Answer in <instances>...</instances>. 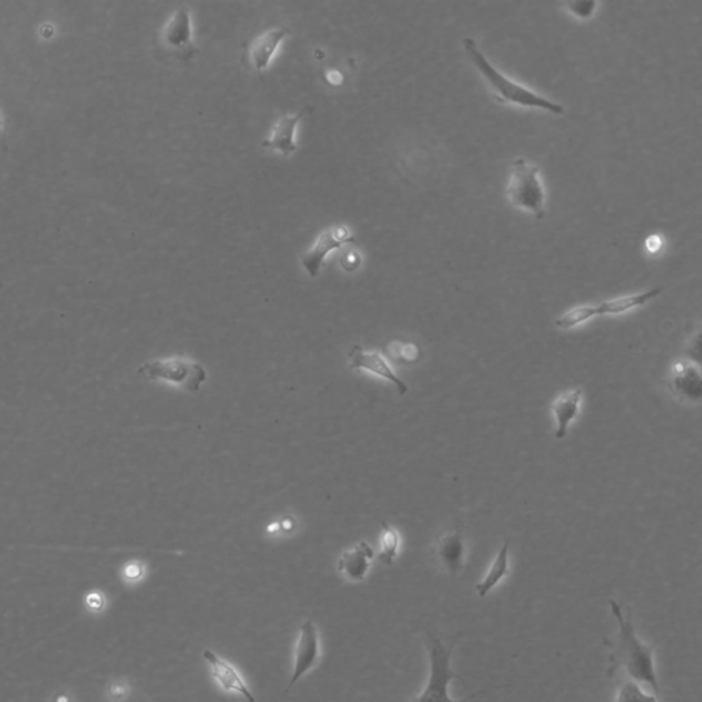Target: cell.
<instances>
[{"instance_id": "6da1fadb", "label": "cell", "mask_w": 702, "mask_h": 702, "mask_svg": "<svg viewBox=\"0 0 702 702\" xmlns=\"http://www.w3.org/2000/svg\"><path fill=\"white\" fill-rule=\"evenodd\" d=\"M612 615L619 623V645L615 650L612 661L615 666L612 671L625 668L627 677L636 680L639 685L647 686L655 696L660 693L657 674H656L655 647L644 644L636 636L630 611L625 615L622 606L616 601L609 600Z\"/></svg>"}, {"instance_id": "7a4b0ae2", "label": "cell", "mask_w": 702, "mask_h": 702, "mask_svg": "<svg viewBox=\"0 0 702 702\" xmlns=\"http://www.w3.org/2000/svg\"><path fill=\"white\" fill-rule=\"evenodd\" d=\"M463 46L466 56H470L473 66L483 76L498 102L511 103V105L522 106V107L541 108V110L549 111L555 116L565 113V108L560 103L553 102V100L531 91L527 86H522L516 81L509 80L486 58V56L479 48L478 43L473 37H465L463 40Z\"/></svg>"}, {"instance_id": "3957f363", "label": "cell", "mask_w": 702, "mask_h": 702, "mask_svg": "<svg viewBox=\"0 0 702 702\" xmlns=\"http://www.w3.org/2000/svg\"><path fill=\"white\" fill-rule=\"evenodd\" d=\"M460 636L461 634H457L449 646H444L436 634L430 630L425 631L428 652H430V677L422 693L412 702H468L478 696L479 693H475L461 701H454L449 696L450 682L458 677L452 669V653Z\"/></svg>"}, {"instance_id": "277c9868", "label": "cell", "mask_w": 702, "mask_h": 702, "mask_svg": "<svg viewBox=\"0 0 702 702\" xmlns=\"http://www.w3.org/2000/svg\"><path fill=\"white\" fill-rule=\"evenodd\" d=\"M506 198L514 208L528 211L536 219L546 217V192L541 180V173L527 159L517 158L512 164Z\"/></svg>"}, {"instance_id": "5b68a950", "label": "cell", "mask_w": 702, "mask_h": 702, "mask_svg": "<svg viewBox=\"0 0 702 702\" xmlns=\"http://www.w3.org/2000/svg\"><path fill=\"white\" fill-rule=\"evenodd\" d=\"M661 291H663V289L656 287V289L647 290V291L641 292V294L605 300V302H601L595 306H577V308L571 309V310L564 313L563 316L558 317L555 320V327L561 328V330H571V328L577 327V325L589 321V320L595 319V317L606 316V314L627 313V311L646 305L647 302L658 297Z\"/></svg>"}, {"instance_id": "8992f818", "label": "cell", "mask_w": 702, "mask_h": 702, "mask_svg": "<svg viewBox=\"0 0 702 702\" xmlns=\"http://www.w3.org/2000/svg\"><path fill=\"white\" fill-rule=\"evenodd\" d=\"M140 375L151 381L176 384L191 392H198L208 379L205 368L186 359L153 360L139 368Z\"/></svg>"}, {"instance_id": "52a82bcc", "label": "cell", "mask_w": 702, "mask_h": 702, "mask_svg": "<svg viewBox=\"0 0 702 702\" xmlns=\"http://www.w3.org/2000/svg\"><path fill=\"white\" fill-rule=\"evenodd\" d=\"M161 45L178 61L187 62L198 53L192 35L191 12L187 5H178L161 31Z\"/></svg>"}, {"instance_id": "ba28073f", "label": "cell", "mask_w": 702, "mask_h": 702, "mask_svg": "<svg viewBox=\"0 0 702 702\" xmlns=\"http://www.w3.org/2000/svg\"><path fill=\"white\" fill-rule=\"evenodd\" d=\"M320 660V636L313 620L308 619L298 631L294 647V666L286 693L316 666Z\"/></svg>"}, {"instance_id": "9c48e42d", "label": "cell", "mask_w": 702, "mask_h": 702, "mask_svg": "<svg viewBox=\"0 0 702 702\" xmlns=\"http://www.w3.org/2000/svg\"><path fill=\"white\" fill-rule=\"evenodd\" d=\"M353 242V235L343 225L328 228L324 232L320 233V237L317 238L313 248L303 256L302 265L305 267L306 272L309 273L310 278H317L325 259H327L331 251L339 250L341 246Z\"/></svg>"}, {"instance_id": "30bf717a", "label": "cell", "mask_w": 702, "mask_h": 702, "mask_svg": "<svg viewBox=\"0 0 702 702\" xmlns=\"http://www.w3.org/2000/svg\"><path fill=\"white\" fill-rule=\"evenodd\" d=\"M669 389L682 402L699 403L702 398V376L699 365L680 360L669 372Z\"/></svg>"}, {"instance_id": "8fae6325", "label": "cell", "mask_w": 702, "mask_h": 702, "mask_svg": "<svg viewBox=\"0 0 702 702\" xmlns=\"http://www.w3.org/2000/svg\"><path fill=\"white\" fill-rule=\"evenodd\" d=\"M290 34L291 32L286 26H278V28L268 29L264 34L259 35L246 50L248 64L257 73L264 72L270 66L276 51L279 50L283 40L290 36Z\"/></svg>"}, {"instance_id": "7c38bea8", "label": "cell", "mask_w": 702, "mask_h": 702, "mask_svg": "<svg viewBox=\"0 0 702 702\" xmlns=\"http://www.w3.org/2000/svg\"><path fill=\"white\" fill-rule=\"evenodd\" d=\"M349 360L351 370L367 371V372L386 379L390 383L394 384L401 395H405L409 392L408 384L395 375L394 371L392 370L389 362L384 360L382 354L376 353V351L368 353L360 344H356L350 349Z\"/></svg>"}, {"instance_id": "4fadbf2b", "label": "cell", "mask_w": 702, "mask_h": 702, "mask_svg": "<svg viewBox=\"0 0 702 702\" xmlns=\"http://www.w3.org/2000/svg\"><path fill=\"white\" fill-rule=\"evenodd\" d=\"M203 658L210 666L211 674H213L217 683L221 686V688H224L225 691H229V693L239 694L248 702H256V697L251 693L249 686L246 685L242 675L239 674V671L232 664L228 663L227 660L219 657L211 650H205L203 652Z\"/></svg>"}, {"instance_id": "5bb4252c", "label": "cell", "mask_w": 702, "mask_h": 702, "mask_svg": "<svg viewBox=\"0 0 702 702\" xmlns=\"http://www.w3.org/2000/svg\"><path fill=\"white\" fill-rule=\"evenodd\" d=\"M435 553L439 565L447 574L452 576L460 574L466 558V546L463 534L458 530L443 534L436 542Z\"/></svg>"}, {"instance_id": "9a60e30c", "label": "cell", "mask_w": 702, "mask_h": 702, "mask_svg": "<svg viewBox=\"0 0 702 702\" xmlns=\"http://www.w3.org/2000/svg\"><path fill=\"white\" fill-rule=\"evenodd\" d=\"M373 557L372 546L367 542H359L339 557L338 571L350 582H361L370 571Z\"/></svg>"}, {"instance_id": "2e32d148", "label": "cell", "mask_w": 702, "mask_h": 702, "mask_svg": "<svg viewBox=\"0 0 702 702\" xmlns=\"http://www.w3.org/2000/svg\"><path fill=\"white\" fill-rule=\"evenodd\" d=\"M305 114L306 110H302L294 116L286 114V116L281 117L280 120H278V123L273 126L270 139L264 140L262 146L280 151L284 157L295 153L298 148L297 142H295V132H297L298 124L305 117Z\"/></svg>"}, {"instance_id": "e0dca14e", "label": "cell", "mask_w": 702, "mask_h": 702, "mask_svg": "<svg viewBox=\"0 0 702 702\" xmlns=\"http://www.w3.org/2000/svg\"><path fill=\"white\" fill-rule=\"evenodd\" d=\"M582 400V390L575 389L571 390V392H563L560 397L553 401L552 413L554 416L555 422V438H565L569 425L579 417Z\"/></svg>"}, {"instance_id": "ac0fdd59", "label": "cell", "mask_w": 702, "mask_h": 702, "mask_svg": "<svg viewBox=\"0 0 702 702\" xmlns=\"http://www.w3.org/2000/svg\"><path fill=\"white\" fill-rule=\"evenodd\" d=\"M509 546L511 542H505L501 547L500 553H498L497 558L494 563L490 566L487 571L486 576L476 585V593L479 597H486L494 587H497L504 579L509 575Z\"/></svg>"}, {"instance_id": "d6986e66", "label": "cell", "mask_w": 702, "mask_h": 702, "mask_svg": "<svg viewBox=\"0 0 702 702\" xmlns=\"http://www.w3.org/2000/svg\"><path fill=\"white\" fill-rule=\"evenodd\" d=\"M401 538L398 531L386 522H382L381 553L379 560L386 565H392L400 552Z\"/></svg>"}, {"instance_id": "ffe728a7", "label": "cell", "mask_w": 702, "mask_h": 702, "mask_svg": "<svg viewBox=\"0 0 702 702\" xmlns=\"http://www.w3.org/2000/svg\"><path fill=\"white\" fill-rule=\"evenodd\" d=\"M616 702H658L657 696L646 693L636 680L626 677L617 686Z\"/></svg>"}, {"instance_id": "44dd1931", "label": "cell", "mask_w": 702, "mask_h": 702, "mask_svg": "<svg viewBox=\"0 0 702 702\" xmlns=\"http://www.w3.org/2000/svg\"><path fill=\"white\" fill-rule=\"evenodd\" d=\"M389 353L400 364L413 365L422 359L420 347L414 343H408V341H392V344H389Z\"/></svg>"}, {"instance_id": "7402d4cb", "label": "cell", "mask_w": 702, "mask_h": 702, "mask_svg": "<svg viewBox=\"0 0 702 702\" xmlns=\"http://www.w3.org/2000/svg\"><path fill=\"white\" fill-rule=\"evenodd\" d=\"M565 7L571 15H576L577 18H582V20H587V18L593 17L595 10H597L598 4L595 0L568 2V4H565Z\"/></svg>"}, {"instance_id": "603a6c76", "label": "cell", "mask_w": 702, "mask_h": 702, "mask_svg": "<svg viewBox=\"0 0 702 702\" xmlns=\"http://www.w3.org/2000/svg\"><path fill=\"white\" fill-rule=\"evenodd\" d=\"M123 575L128 582H137L145 575V566L137 563V561H132V563L127 564L124 566Z\"/></svg>"}, {"instance_id": "cb8c5ba5", "label": "cell", "mask_w": 702, "mask_h": 702, "mask_svg": "<svg viewBox=\"0 0 702 702\" xmlns=\"http://www.w3.org/2000/svg\"><path fill=\"white\" fill-rule=\"evenodd\" d=\"M86 603H88V605L91 606V608L99 609L100 606L103 605L102 595H100L99 593H94V595H91L86 598Z\"/></svg>"}, {"instance_id": "d4e9b609", "label": "cell", "mask_w": 702, "mask_h": 702, "mask_svg": "<svg viewBox=\"0 0 702 702\" xmlns=\"http://www.w3.org/2000/svg\"><path fill=\"white\" fill-rule=\"evenodd\" d=\"M660 238L658 237H653L650 238L649 240H647L646 246L647 250L650 251V253H657L658 250H660Z\"/></svg>"}]
</instances>
